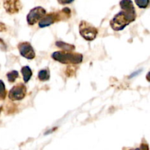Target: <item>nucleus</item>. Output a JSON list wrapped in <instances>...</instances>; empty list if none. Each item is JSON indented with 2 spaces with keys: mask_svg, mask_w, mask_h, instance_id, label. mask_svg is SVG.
Returning a JSON list of instances; mask_svg holds the SVG:
<instances>
[{
  "mask_svg": "<svg viewBox=\"0 0 150 150\" xmlns=\"http://www.w3.org/2000/svg\"><path fill=\"white\" fill-rule=\"evenodd\" d=\"M7 77L10 83H13V82H15V81L16 80V79L18 77V71H16V70H13V71L9 72V73H7Z\"/></svg>",
  "mask_w": 150,
  "mask_h": 150,
  "instance_id": "13",
  "label": "nucleus"
},
{
  "mask_svg": "<svg viewBox=\"0 0 150 150\" xmlns=\"http://www.w3.org/2000/svg\"><path fill=\"white\" fill-rule=\"evenodd\" d=\"M70 14H71V11L68 7H64V9L59 12L50 13L40 21L39 26L40 28H44L53 24L55 22L67 20L70 17Z\"/></svg>",
  "mask_w": 150,
  "mask_h": 150,
  "instance_id": "2",
  "label": "nucleus"
},
{
  "mask_svg": "<svg viewBox=\"0 0 150 150\" xmlns=\"http://www.w3.org/2000/svg\"><path fill=\"white\" fill-rule=\"evenodd\" d=\"M46 14V10L42 7H36L32 9L26 17V21L29 25H34L40 21Z\"/></svg>",
  "mask_w": 150,
  "mask_h": 150,
  "instance_id": "5",
  "label": "nucleus"
},
{
  "mask_svg": "<svg viewBox=\"0 0 150 150\" xmlns=\"http://www.w3.org/2000/svg\"><path fill=\"white\" fill-rule=\"evenodd\" d=\"M146 79H147L148 81L150 82V72L147 73V75H146Z\"/></svg>",
  "mask_w": 150,
  "mask_h": 150,
  "instance_id": "20",
  "label": "nucleus"
},
{
  "mask_svg": "<svg viewBox=\"0 0 150 150\" xmlns=\"http://www.w3.org/2000/svg\"><path fill=\"white\" fill-rule=\"evenodd\" d=\"M1 107H0V113H1Z\"/></svg>",
  "mask_w": 150,
  "mask_h": 150,
  "instance_id": "22",
  "label": "nucleus"
},
{
  "mask_svg": "<svg viewBox=\"0 0 150 150\" xmlns=\"http://www.w3.org/2000/svg\"><path fill=\"white\" fill-rule=\"evenodd\" d=\"M6 96V89L5 85L4 82L1 80H0V99L4 100Z\"/></svg>",
  "mask_w": 150,
  "mask_h": 150,
  "instance_id": "15",
  "label": "nucleus"
},
{
  "mask_svg": "<svg viewBox=\"0 0 150 150\" xmlns=\"http://www.w3.org/2000/svg\"><path fill=\"white\" fill-rule=\"evenodd\" d=\"M26 88L23 83H18L13 86L9 92V98L12 100H21L25 97Z\"/></svg>",
  "mask_w": 150,
  "mask_h": 150,
  "instance_id": "6",
  "label": "nucleus"
},
{
  "mask_svg": "<svg viewBox=\"0 0 150 150\" xmlns=\"http://www.w3.org/2000/svg\"><path fill=\"white\" fill-rule=\"evenodd\" d=\"M18 50L21 55L24 58L28 59H32L35 58V53L34 51V48L31 45L29 42H23L18 44Z\"/></svg>",
  "mask_w": 150,
  "mask_h": 150,
  "instance_id": "7",
  "label": "nucleus"
},
{
  "mask_svg": "<svg viewBox=\"0 0 150 150\" xmlns=\"http://www.w3.org/2000/svg\"><path fill=\"white\" fill-rule=\"evenodd\" d=\"M3 6L6 12L9 14H15L18 13L22 7L20 0H4Z\"/></svg>",
  "mask_w": 150,
  "mask_h": 150,
  "instance_id": "8",
  "label": "nucleus"
},
{
  "mask_svg": "<svg viewBox=\"0 0 150 150\" xmlns=\"http://www.w3.org/2000/svg\"><path fill=\"white\" fill-rule=\"evenodd\" d=\"M76 67H73V66H69V67H67L65 74L67 75V76H73V75H75V73H76Z\"/></svg>",
  "mask_w": 150,
  "mask_h": 150,
  "instance_id": "16",
  "label": "nucleus"
},
{
  "mask_svg": "<svg viewBox=\"0 0 150 150\" xmlns=\"http://www.w3.org/2000/svg\"><path fill=\"white\" fill-rule=\"evenodd\" d=\"M38 79L42 81H48L50 79V73L48 69H43L38 72Z\"/></svg>",
  "mask_w": 150,
  "mask_h": 150,
  "instance_id": "12",
  "label": "nucleus"
},
{
  "mask_svg": "<svg viewBox=\"0 0 150 150\" xmlns=\"http://www.w3.org/2000/svg\"><path fill=\"white\" fill-rule=\"evenodd\" d=\"M136 4L140 8L145 9L149 6V0H135Z\"/></svg>",
  "mask_w": 150,
  "mask_h": 150,
  "instance_id": "14",
  "label": "nucleus"
},
{
  "mask_svg": "<svg viewBox=\"0 0 150 150\" xmlns=\"http://www.w3.org/2000/svg\"><path fill=\"white\" fill-rule=\"evenodd\" d=\"M136 11H122L117 13L110 22L111 28L115 31L122 30L126 26L136 20Z\"/></svg>",
  "mask_w": 150,
  "mask_h": 150,
  "instance_id": "1",
  "label": "nucleus"
},
{
  "mask_svg": "<svg viewBox=\"0 0 150 150\" xmlns=\"http://www.w3.org/2000/svg\"><path fill=\"white\" fill-rule=\"evenodd\" d=\"M56 45L61 48V49H62V51H73L76 49V48H75L73 45L66 43V42H62V41H57V42H56Z\"/></svg>",
  "mask_w": 150,
  "mask_h": 150,
  "instance_id": "11",
  "label": "nucleus"
},
{
  "mask_svg": "<svg viewBox=\"0 0 150 150\" xmlns=\"http://www.w3.org/2000/svg\"><path fill=\"white\" fill-rule=\"evenodd\" d=\"M141 150H149V146L146 144H142L141 145Z\"/></svg>",
  "mask_w": 150,
  "mask_h": 150,
  "instance_id": "18",
  "label": "nucleus"
},
{
  "mask_svg": "<svg viewBox=\"0 0 150 150\" xmlns=\"http://www.w3.org/2000/svg\"><path fill=\"white\" fill-rule=\"evenodd\" d=\"M6 26L3 23L0 22V32H5L6 31Z\"/></svg>",
  "mask_w": 150,
  "mask_h": 150,
  "instance_id": "19",
  "label": "nucleus"
},
{
  "mask_svg": "<svg viewBox=\"0 0 150 150\" xmlns=\"http://www.w3.org/2000/svg\"><path fill=\"white\" fill-rule=\"evenodd\" d=\"M73 1L74 0H57V1L61 4H68L73 2Z\"/></svg>",
  "mask_w": 150,
  "mask_h": 150,
  "instance_id": "17",
  "label": "nucleus"
},
{
  "mask_svg": "<svg viewBox=\"0 0 150 150\" xmlns=\"http://www.w3.org/2000/svg\"><path fill=\"white\" fill-rule=\"evenodd\" d=\"M134 150H141V149H139V148H137V149H134Z\"/></svg>",
  "mask_w": 150,
  "mask_h": 150,
  "instance_id": "21",
  "label": "nucleus"
},
{
  "mask_svg": "<svg viewBox=\"0 0 150 150\" xmlns=\"http://www.w3.org/2000/svg\"><path fill=\"white\" fill-rule=\"evenodd\" d=\"M120 4L124 11H136L132 0H121Z\"/></svg>",
  "mask_w": 150,
  "mask_h": 150,
  "instance_id": "9",
  "label": "nucleus"
},
{
  "mask_svg": "<svg viewBox=\"0 0 150 150\" xmlns=\"http://www.w3.org/2000/svg\"><path fill=\"white\" fill-rule=\"evenodd\" d=\"M21 73L23 75V81L25 83H27L29 80H30L31 77H32V72L30 67L29 66H24L21 68Z\"/></svg>",
  "mask_w": 150,
  "mask_h": 150,
  "instance_id": "10",
  "label": "nucleus"
},
{
  "mask_svg": "<svg viewBox=\"0 0 150 150\" xmlns=\"http://www.w3.org/2000/svg\"><path fill=\"white\" fill-rule=\"evenodd\" d=\"M79 32L80 35L88 41L94 40L98 34V29L95 26L83 21L81 22L79 25Z\"/></svg>",
  "mask_w": 150,
  "mask_h": 150,
  "instance_id": "4",
  "label": "nucleus"
},
{
  "mask_svg": "<svg viewBox=\"0 0 150 150\" xmlns=\"http://www.w3.org/2000/svg\"><path fill=\"white\" fill-rule=\"evenodd\" d=\"M52 58L54 60L62 64H79L83 60V56L72 51H55L52 54Z\"/></svg>",
  "mask_w": 150,
  "mask_h": 150,
  "instance_id": "3",
  "label": "nucleus"
}]
</instances>
